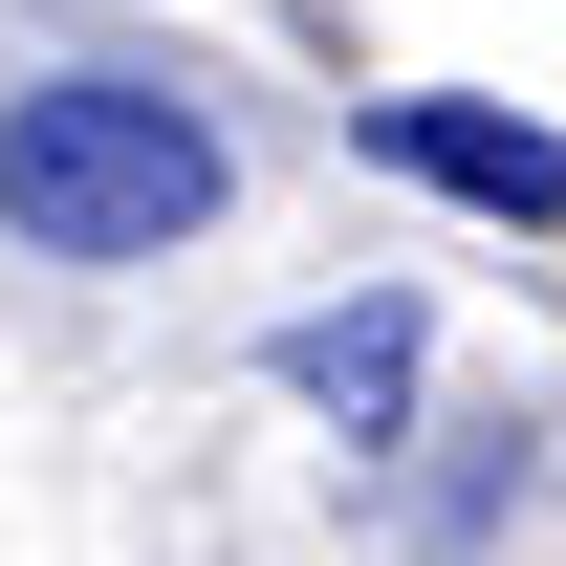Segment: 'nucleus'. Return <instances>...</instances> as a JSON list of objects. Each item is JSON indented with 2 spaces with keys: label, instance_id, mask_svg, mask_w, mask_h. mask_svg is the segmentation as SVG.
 I'll use <instances>...</instances> for the list:
<instances>
[{
  "label": "nucleus",
  "instance_id": "obj_2",
  "mask_svg": "<svg viewBox=\"0 0 566 566\" xmlns=\"http://www.w3.org/2000/svg\"><path fill=\"white\" fill-rule=\"evenodd\" d=\"M392 175H436L458 218H501V240H566V132H523V109H458V87H370L349 109Z\"/></svg>",
  "mask_w": 566,
  "mask_h": 566
},
{
  "label": "nucleus",
  "instance_id": "obj_1",
  "mask_svg": "<svg viewBox=\"0 0 566 566\" xmlns=\"http://www.w3.org/2000/svg\"><path fill=\"white\" fill-rule=\"evenodd\" d=\"M240 197V132L153 66H44L0 87V240L22 262H175L197 218Z\"/></svg>",
  "mask_w": 566,
  "mask_h": 566
},
{
  "label": "nucleus",
  "instance_id": "obj_3",
  "mask_svg": "<svg viewBox=\"0 0 566 566\" xmlns=\"http://www.w3.org/2000/svg\"><path fill=\"white\" fill-rule=\"evenodd\" d=\"M415 370H436V327L392 305V283H370V305H305V327H283V392H305L327 436H415Z\"/></svg>",
  "mask_w": 566,
  "mask_h": 566
}]
</instances>
